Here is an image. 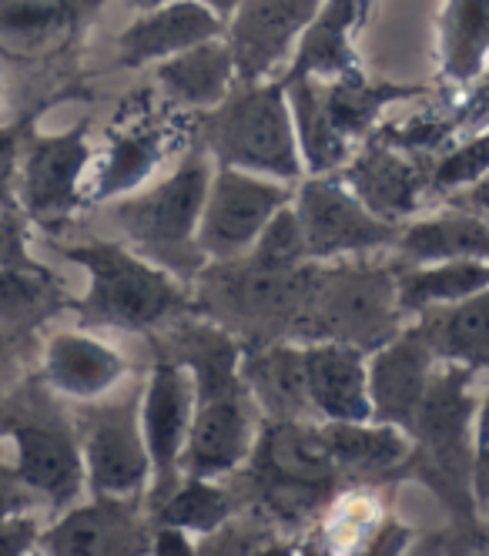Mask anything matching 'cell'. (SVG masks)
Returning a JSON list of instances; mask_svg holds the SVG:
<instances>
[{"instance_id":"obj_43","label":"cell","mask_w":489,"mask_h":556,"mask_svg":"<svg viewBox=\"0 0 489 556\" xmlns=\"http://www.w3.org/2000/svg\"><path fill=\"white\" fill-rule=\"evenodd\" d=\"M469 483H473V500H476L479 520H482V513H489V443L486 446H476Z\"/></svg>"},{"instance_id":"obj_50","label":"cell","mask_w":489,"mask_h":556,"mask_svg":"<svg viewBox=\"0 0 489 556\" xmlns=\"http://www.w3.org/2000/svg\"><path fill=\"white\" fill-rule=\"evenodd\" d=\"M299 556H333V553H329V546H325V543H305Z\"/></svg>"},{"instance_id":"obj_27","label":"cell","mask_w":489,"mask_h":556,"mask_svg":"<svg viewBox=\"0 0 489 556\" xmlns=\"http://www.w3.org/2000/svg\"><path fill=\"white\" fill-rule=\"evenodd\" d=\"M416 329L442 366L489 372V286L463 302L416 315Z\"/></svg>"},{"instance_id":"obj_53","label":"cell","mask_w":489,"mask_h":556,"mask_svg":"<svg viewBox=\"0 0 489 556\" xmlns=\"http://www.w3.org/2000/svg\"><path fill=\"white\" fill-rule=\"evenodd\" d=\"M30 556H45V553H40V549H37V553H30Z\"/></svg>"},{"instance_id":"obj_3","label":"cell","mask_w":489,"mask_h":556,"mask_svg":"<svg viewBox=\"0 0 489 556\" xmlns=\"http://www.w3.org/2000/svg\"><path fill=\"white\" fill-rule=\"evenodd\" d=\"M476 395L473 372L460 366L436 369L426 400L410 426V463L405 472L446 506L460 533L479 536V509L473 500V456H476Z\"/></svg>"},{"instance_id":"obj_33","label":"cell","mask_w":489,"mask_h":556,"mask_svg":"<svg viewBox=\"0 0 489 556\" xmlns=\"http://www.w3.org/2000/svg\"><path fill=\"white\" fill-rule=\"evenodd\" d=\"M489 61V0H446L439 14V71L446 81L469 85Z\"/></svg>"},{"instance_id":"obj_29","label":"cell","mask_w":489,"mask_h":556,"mask_svg":"<svg viewBox=\"0 0 489 556\" xmlns=\"http://www.w3.org/2000/svg\"><path fill=\"white\" fill-rule=\"evenodd\" d=\"M426 94H432L429 85L376 81V77H365L362 67L322 81V98H325V108H329L333 125L352 148H355V141L373 138L386 108L402 104V101H416Z\"/></svg>"},{"instance_id":"obj_20","label":"cell","mask_w":489,"mask_h":556,"mask_svg":"<svg viewBox=\"0 0 489 556\" xmlns=\"http://www.w3.org/2000/svg\"><path fill=\"white\" fill-rule=\"evenodd\" d=\"M439 369L429 342L416 323L402 326L389 342L369 352V400L373 419L396 426L410 435V426L426 400L429 382Z\"/></svg>"},{"instance_id":"obj_49","label":"cell","mask_w":489,"mask_h":556,"mask_svg":"<svg viewBox=\"0 0 489 556\" xmlns=\"http://www.w3.org/2000/svg\"><path fill=\"white\" fill-rule=\"evenodd\" d=\"M125 4L141 14V11H151V8H161V4H172V0H125Z\"/></svg>"},{"instance_id":"obj_48","label":"cell","mask_w":489,"mask_h":556,"mask_svg":"<svg viewBox=\"0 0 489 556\" xmlns=\"http://www.w3.org/2000/svg\"><path fill=\"white\" fill-rule=\"evenodd\" d=\"M255 556H296V549L289 546V543H278V540H272V543H265Z\"/></svg>"},{"instance_id":"obj_51","label":"cell","mask_w":489,"mask_h":556,"mask_svg":"<svg viewBox=\"0 0 489 556\" xmlns=\"http://www.w3.org/2000/svg\"><path fill=\"white\" fill-rule=\"evenodd\" d=\"M479 536L486 540V546H489V513H482V523H479Z\"/></svg>"},{"instance_id":"obj_44","label":"cell","mask_w":489,"mask_h":556,"mask_svg":"<svg viewBox=\"0 0 489 556\" xmlns=\"http://www.w3.org/2000/svg\"><path fill=\"white\" fill-rule=\"evenodd\" d=\"M463 202L469 212H476L489 222V172L482 178H476L469 188H463Z\"/></svg>"},{"instance_id":"obj_16","label":"cell","mask_w":489,"mask_h":556,"mask_svg":"<svg viewBox=\"0 0 489 556\" xmlns=\"http://www.w3.org/2000/svg\"><path fill=\"white\" fill-rule=\"evenodd\" d=\"M318 8L322 0H244L225 21L238 81L252 85L281 74Z\"/></svg>"},{"instance_id":"obj_37","label":"cell","mask_w":489,"mask_h":556,"mask_svg":"<svg viewBox=\"0 0 489 556\" xmlns=\"http://www.w3.org/2000/svg\"><path fill=\"white\" fill-rule=\"evenodd\" d=\"M486 172H489V128L476 131L473 138H463L456 148L436 157L429 172V191H439V194L463 191Z\"/></svg>"},{"instance_id":"obj_25","label":"cell","mask_w":489,"mask_h":556,"mask_svg":"<svg viewBox=\"0 0 489 556\" xmlns=\"http://www.w3.org/2000/svg\"><path fill=\"white\" fill-rule=\"evenodd\" d=\"M396 262H489V222L469 208H446L436 215L402 222L392 242Z\"/></svg>"},{"instance_id":"obj_2","label":"cell","mask_w":489,"mask_h":556,"mask_svg":"<svg viewBox=\"0 0 489 556\" xmlns=\"http://www.w3.org/2000/svg\"><path fill=\"white\" fill-rule=\"evenodd\" d=\"M235 483L244 509L262 513L272 527H302L336 500L342 476L325 446L322 422L262 419L255 450Z\"/></svg>"},{"instance_id":"obj_23","label":"cell","mask_w":489,"mask_h":556,"mask_svg":"<svg viewBox=\"0 0 489 556\" xmlns=\"http://www.w3.org/2000/svg\"><path fill=\"white\" fill-rule=\"evenodd\" d=\"M376 0H322V8L302 30L299 45L278 74L281 85L299 81V77H342L349 71H359L355 45L352 37L362 27V21L369 17Z\"/></svg>"},{"instance_id":"obj_42","label":"cell","mask_w":489,"mask_h":556,"mask_svg":"<svg viewBox=\"0 0 489 556\" xmlns=\"http://www.w3.org/2000/svg\"><path fill=\"white\" fill-rule=\"evenodd\" d=\"M148 556H198V540L191 533L178 530V527L154 523Z\"/></svg>"},{"instance_id":"obj_36","label":"cell","mask_w":489,"mask_h":556,"mask_svg":"<svg viewBox=\"0 0 489 556\" xmlns=\"http://www.w3.org/2000/svg\"><path fill=\"white\" fill-rule=\"evenodd\" d=\"M244 258L262 265V268H299V265L309 262L305 235H302V225H299L292 205L278 208L268 218V225L255 238V245L244 252Z\"/></svg>"},{"instance_id":"obj_12","label":"cell","mask_w":489,"mask_h":556,"mask_svg":"<svg viewBox=\"0 0 489 556\" xmlns=\"http://www.w3.org/2000/svg\"><path fill=\"white\" fill-rule=\"evenodd\" d=\"M285 205H292V185L215 165L198 222L201 255L205 262H228L244 255L255 245L268 218Z\"/></svg>"},{"instance_id":"obj_32","label":"cell","mask_w":489,"mask_h":556,"mask_svg":"<svg viewBox=\"0 0 489 556\" xmlns=\"http://www.w3.org/2000/svg\"><path fill=\"white\" fill-rule=\"evenodd\" d=\"M285 94H289L302 172L336 175L352 157V144L333 125L329 108H325V98H322V81L318 77H299V81L285 85Z\"/></svg>"},{"instance_id":"obj_14","label":"cell","mask_w":489,"mask_h":556,"mask_svg":"<svg viewBox=\"0 0 489 556\" xmlns=\"http://www.w3.org/2000/svg\"><path fill=\"white\" fill-rule=\"evenodd\" d=\"M191 416H195L191 376L172 359H154L151 372L141 382V432L151 463V486L145 493V503L151 513L181 483V456L188 443Z\"/></svg>"},{"instance_id":"obj_21","label":"cell","mask_w":489,"mask_h":556,"mask_svg":"<svg viewBox=\"0 0 489 556\" xmlns=\"http://www.w3.org/2000/svg\"><path fill=\"white\" fill-rule=\"evenodd\" d=\"M225 37V21L201 0H172L151 11H141L114 41L117 67H154L175 54H185L205 41Z\"/></svg>"},{"instance_id":"obj_35","label":"cell","mask_w":489,"mask_h":556,"mask_svg":"<svg viewBox=\"0 0 489 556\" xmlns=\"http://www.w3.org/2000/svg\"><path fill=\"white\" fill-rule=\"evenodd\" d=\"M71 98H80V88L71 85L64 91H54L51 98L30 104L24 114H17L14 122H4L0 125V208H17V175H21V154H24V141L30 135V128H37L40 114L48 108L61 104V101H71ZM21 212V208H17Z\"/></svg>"},{"instance_id":"obj_19","label":"cell","mask_w":489,"mask_h":556,"mask_svg":"<svg viewBox=\"0 0 489 556\" xmlns=\"http://www.w3.org/2000/svg\"><path fill=\"white\" fill-rule=\"evenodd\" d=\"M37 376L67 406L104 400L131 379L125 352L91 329H58L40 345Z\"/></svg>"},{"instance_id":"obj_8","label":"cell","mask_w":489,"mask_h":556,"mask_svg":"<svg viewBox=\"0 0 489 556\" xmlns=\"http://www.w3.org/2000/svg\"><path fill=\"white\" fill-rule=\"evenodd\" d=\"M88 496H145L151 463L141 432V382H125L104 400L71 406Z\"/></svg>"},{"instance_id":"obj_30","label":"cell","mask_w":489,"mask_h":556,"mask_svg":"<svg viewBox=\"0 0 489 556\" xmlns=\"http://www.w3.org/2000/svg\"><path fill=\"white\" fill-rule=\"evenodd\" d=\"M74 305L67 286L45 268H0V332L14 342L30 339Z\"/></svg>"},{"instance_id":"obj_28","label":"cell","mask_w":489,"mask_h":556,"mask_svg":"<svg viewBox=\"0 0 489 556\" xmlns=\"http://www.w3.org/2000/svg\"><path fill=\"white\" fill-rule=\"evenodd\" d=\"M154 77L172 104L198 114L222 104L228 91L238 85L235 58L225 37H215V41H205L185 54L154 64Z\"/></svg>"},{"instance_id":"obj_7","label":"cell","mask_w":489,"mask_h":556,"mask_svg":"<svg viewBox=\"0 0 489 556\" xmlns=\"http://www.w3.org/2000/svg\"><path fill=\"white\" fill-rule=\"evenodd\" d=\"M402 329L396 265L369 255L315 262L299 342H346L373 352Z\"/></svg>"},{"instance_id":"obj_18","label":"cell","mask_w":489,"mask_h":556,"mask_svg":"<svg viewBox=\"0 0 489 556\" xmlns=\"http://www.w3.org/2000/svg\"><path fill=\"white\" fill-rule=\"evenodd\" d=\"M429 172L432 162H423V154L399 151L379 138H365L362 151H352L336 175L373 215L402 225L419 212L423 194L429 191Z\"/></svg>"},{"instance_id":"obj_5","label":"cell","mask_w":489,"mask_h":556,"mask_svg":"<svg viewBox=\"0 0 489 556\" xmlns=\"http://www.w3.org/2000/svg\"><path fill=\"white\" fill-rule=\"evenodd\" d=\"M212 168V157L195 144L172 175L108 202L111 222L125 242L154 265L168 268L185 286L205 268V255L198 249V222Z\"/></svg>"},{"instance_id":"obj_38","label":"cell","mask_w":489,"mask_h":556,"mask_svg":"<svg viewBox=\"0 0 489 556\" xmlns=\"http://www.w3.org/2000/svg\"><path fill=\"white\" fill-rule=\"evenodd\" d=\"M272 540H275V527L262 513L238 509L228 523L198 536V556H255Z\"/></svg>"},{"instance_id":"obj_26","label":"cell","mask_w":489,"mask_h":556,"mask_svg":"<svg viewBox=\"0 0 489 556\" xmlns=\"http://www.w3.org/2000/svg\"><path fill=\"white\" fill-rule=\"evenodd\" d=\"M325 446L342 480L379 483L389 476L405 472L413 443L410 435L386 422H322Z\"/></svg>"},{"instance_id":"obj_17","label":"cell","mask_w":489,"mask_h":556,"mask_svg":"<svg viewBox=\"0 0 489 556\" xmlns=\"http://www.w3.org/2000/svg\"><path fill=\"white\" fill-rule=\"evenodd\" d=\"M172 128L161 122L151 108L121 111L108 131V144L98 162H91L85 202L108 205L114 198H125L148 185L154 168L165 162L172 151Z\"/></svg>"},{"instance_id":"obj_45","label":"cell","mask_w":489,"mask_h":556,"mask_svg":"<svg viewBox=\"0 0 489 556\" xmlns=\"http://www.w3.org/2000/svg\"><path fill=\"white\" fill-rule=\"evenodd\" d=\"M473 435H476V446H486V443H489V382H486V392L476 400Z\"/></svg>"},{"instance_id":"obj_9","label":"cell","mask_w":489,"mask_h":556,"mask_svg":"<svg viewBox=\"0 0 489 556\" xmlns=\"http://www.w3.org/2000/svg\"><path fill=\"white\" fill-rule=\"evenodd\" d=\"M91 162L95 154H91L88 117L58 135L30 128L21 154V175H17L21 215L45 231H61L88 205L85 185H88Z\"/></svg>"},{"instance_id":"obj_10","label":"cell","mask_w":489,"mask_h":556,"mask_svg":"<svg viewBox=\"0 0 489 556\" xmlns=\"http://www.w3.org/2000/svg\"><path fill=\"white\" fill-rule=\"evenodd\" d=\"M292 208L305 235L309 262H339L392 249L399 225L373 215L339 175H302Z\"/></svg>"},{"instance_id":"obj_52","label":"cell","mask_w":489,"mask_h":556,"mask_svg":"<svg viewBox=\"0 0 489 556\" xmlns=\"http://www.w3.org/2000/svg\"><path fill=\"white\" fill-rule=\"evenodd\" d=\"M0 104H4V77H0Z\"/></svg>"},{"instance_id":"obj_41","label":"cell","mask_w":489,"mask_h":556,"mask_svg":"<svg viewBox=\"0 0 489 556\" xmlns=\"http://www.w3.org/2000/svg\"><path fill=\"white\" fill-rule=\"evenodd\" d=\"M40 516L34 509H17L0 516V556H30L40 549Z\"/></svg>"},{"instance_id":"obj_46","label":"cell","mask_w":489,"mask_h":556,"mask_svg":"<svg viewBox=\"0 0 489 556\" xmlns=\"http://www.w3.org/2000/svg\"><path fill=\"white\" fill-rule=\"evenodd\" d=\"M14 349H17V342L0 332V382H4V376H11V369H14Z\"/></svg>"},{"instance_id":"obj_22","label":"cell","mask_w":489,"mask_h":556,"mask_svg":"<svg viewBox=\"0 0 489 556\" xmlns=\"http://www.w3.org/2000/svg\"><path fill=\"white\" fill-rule=\"evenodd\" d=\"M309 413L322 422H369V352L346 342H302Z\"/></svg>"},{"instance_id":"obj_13","label":"cell","mask_w":489,"mask_h":556,"mask_svg":"<svg viewBox=\"0 0 489 556\" xmlns=\"http://www.w3.org/2000/svg\"><path fill=\"white\" fill-rule=\"evenodd\" d=\"M154 516L145 496H88L40 533L45 556H148Z\"/></svg>"},{"instance_id":"obj_1","label":"cell","mask_w":489,"mask_h":556,"mask_svg":"<svg viewBox=\"0 0 489 556\" xmlns=\"http://www.w3.org/2000/svg\"><path fill=\"white\" fill-rule=\"evenodd\" d=\"M54 252L88 275L85 295L71 305L80 329L154 336L185 315H195L191 286L135 252L128 242H111V238H88L71 245L54 242Z\"/></svg>"},{"instance_id":"obj_6","label":"cell","mask_w":489,"mask_h":556,"mask_svg":"<svg viewBox=\"0 0 489 556\" xmlns=\"http://www.w3.org/2000/svg\"><path fill=\"white\" fill-rule=\"evenodd\" d=\"M198 148L215 165L252 172L296 185L302 172V154L289 111V94L278 77L268 81H238L228 98L198 114Z\"/></svg>"},{"instance_id":"obj_4","label":"cell","mask_w":489,"mask_h":556,"mask_svg":"<svg viewBox=\"0 0 489 556\" xmlns=\"http://www.w3.org/2000/svg\"><path fill=\"white\" fill-rule=\"evenodd\" d=\"M0 440L11 446L8 466L37 503L61 513L88 493L74 416L40 376L0 400Z\"/></svg>"},{"instance_id":"obj_40","label":"cell","mask_w":489,"mask_h":556,"mask_svg":"<svg viewBox=\"0 0 489 556\" xmlns=\"http://www.w3.org/2000/svg\"><path fill=\"white\" fill-rule=\"evenodd\" d=\"M0 268H45L30 252V222L17 208H0Z\"/></svg>"},{"instance_id":"obj_15","label":"cell","mask_w":489,"mask_h":556,"mask_svg":"<svg viewBox=\"0 0 489 556\" xmlns=\"http://www.w3.org/2000/svg\"><path fill=\"white\" fill-rule=\"evenodd\" d=\"M262 429L249 389L195 400V416L181 456V476L198 480H228L249 463Z\"/></svg>"},{"instance_id":"obj_24","label":"cell","mask_w":489,"mask_h":556,"mask_svg":"<svg viewBox=\"0 0 489 556\" xmlns=\"http://www.w3.org/2000/svg\"><path fill=\"white\" fill-rule=\"evenodd\" d=\"M241 382L262 419H309L302 342H241Z\"/></svg>"},{"instance_id":"obj_47","label":"cell","mask_w":489,"mask_h":556,"mask_svg":"<svg viewBox=\"0 0 489 556\" xmlns=\"http://www.w3.org/2000/svg\"><path fill=\"white\" fill-rule=\"evenodd\" d=\"M201 4H205L209 11H215L222 21H228V17H231V14H235L241 4H244V0H201Z\"/></svg>"},{"instance_id":"obj_11","label":"cell","mask_w":489,"mask_h":556,"mask_svg":"<svg viewBox=\"0 0 489 556\" xmlns=\"http://www.w3.org/2000/svg\"><path fill=\"white\" fill-rule=\"evenodd\" d=\"M108 0H0V61L61 71L85 45Z\"/></svg>"},{"instance_id":"obj_34","label":"cell","mask_w":489,"mask_h":556,"mask_svg":"<svg viewBox=\"0 0 489 556\" xmlns=\"http://www.w3.org/2000/svg\"><path fill=\"white\" fill-rule=\"evenodd\" d=\"M238 509H244V503H241L235 483L181 476V483L172 490V496L161 503L151 516H154V523L178 527L198 540V536L218 530L222 523H228Z\"/></svg>"},{"instance_id":"obj_39","label":"cell","mask_w":489,"mask_h":556,"mask_svg":"<svg viewBox=\"0 0 489 556\" xmlns=\"http://www.w3.org/2000/svg\"><path fill=\"white\" fill-rule=\"evenodd\" d=\"M410 540H413L410 527H405L402 520H396V516L383 513L376 523H369L355 540H349L333 556H405Z\"/></svg>"},{"instance_id":"obj_31","label":"cell","mask_w":489,"mask_h":556,"mask_svg":"<svg viewBox=\"0 0 489 556\" xmlns=\"http://www.w3.org/2000/svg\"><path fill=\"white\" fill-rule=\"evenodd\" d=\"M396 302L402 319L463 302L466 295L489 286V262H436V265H402L396 262Z\"/></svg>"}]
</instances>
